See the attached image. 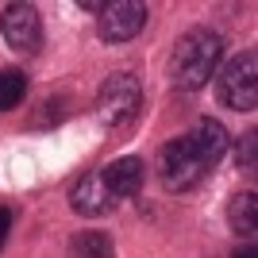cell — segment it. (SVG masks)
<instances>
[{
  "mask_svg": "<svg viewBox=\"0 0 258 258\" xmlns=\"http://www.w3.org/2000/svg\"><path fill=\"white\" fill-rule=\"evenodd\" d=\"M100 181H104V189L116 197V201H127V197H135L143 189V181H147V166H143V158L127 154V158L108 162L104 170H100Z\"/></svg>",
  "mask_w": 258,
  "mask_h": 258,
  "instance_id": "obj_8",
  "label": "cell"
},
{
  "mask_svg": "<svg viewBox=\"0 0 258 258\" xmlns=\"http://www.w3.org/2000/svg\"><path fill=\"white\" fill-rule=\"evenodd\" d=\"M227 127L220 119L205 116L197 119L193 127L170 139L166 147L158 151V181L162 189H170V193H185V189H193L208 177V173L220 166V158L227 154Z\"/></svg>",
  "mask_w": 258,
  "mask_h": 258,
  "instance_id": "obj_1",
  "label": "cell"
},
{
  "mask_svg": "<svg viewBox=\"0 0 258 258\" xmlns=\"http://www.w3.org/2000/svg\"><path fill=\"white\" fill-rule=\"evenodd\" d=\"M139 104H143V85H139L135 74L119 70V74L104 77V85H100V93H97L100 123H108V127H127L131 119H135V112H139Z\"/></svg>",
  "mask_w": 258,
  "mask_h": 258,
  "instance_id": "obj_4",
  "label": "cell"
},
{
  "mask_svg": "<svg viewBox=\"0 0 258 258\" xmlns=\"http://www.w3.org/2000/svg\"><path fill=\"white\" fill-rule=\"evenodd\" d=\"M220 54H224V39L208 27H193L185 31L177 43H173L170 66H166V77H170L173 89H205L216 77V66H220Z\"/></svg>",
  "mask_w": 258,
  "mask_h": 258,
  "instance_id": "obj_2",
  "label": "cell"
},
{
  "mask_svg": "<svg viewBox=\"0 0 258 258\" xmlns=\"http://www.w3.org/2000/svg\"><path fill=\"white\" fill-rule=\"evenodd\" d=\"M216 97L231 112H254L258 108V54L254 50H243L216 74Z\"/></svg>",
  "mask_w": 258,
  "mask_h": 258,
  "instance_id": "obj_3",
  "label": "cell"
},
{
  "mask_svg": "<svg viewBox=\"0 0 258 258\" xmlns=\"http://www.w3.org/2000/svg\"><path fill=\"white\" fill-rule=\"evenodd\" d=\"M254 151H258V135H254V131H247V135L239 139V151H235L239 170H254Z\"/></svg>",
  "mask_w": 258,
  "mask_h": 258,
  "instance_id": "obj_13",
  "label": "cell"
},
{
  "mask_svg": "<svg viewBox=\"0 0 258 258\" xmlns=\"http://www.w3.org/2000/svg\"><path fill=\"white\" fill-rule=\"evenodd\" d=\"M235 258H254V247H250V243H247V247H243V250H235Z\"/></svg>",
  "mask_w": 258,
  "mask_h": 258,
  "instance_id": "obj_15",
  "label": "cell"
},
{
  "mask_svg": "<svg viewBox=\"0 0 258 258\" xmlns=\"http://www.w3.org/2000/svg\"><path fill=\"white\" fill-rule=\"evenodd\" d=\"M66 119V100L50 97L43 100V116H31V127H50V123H62Z\"/></svg>",
  "mask_w": 258,
  "mask_h": 258,
  "instance_id": "obj_12",
  "label": "cell"
},
{
  "mask_svg": "<svg viewBox=\"0 0 258 258\" xmlns=\"http://www.w3.org/2000/svg\"><path fill=\"white\" fill-rule=\"evenodd\" d=\"M143 23H147V4H139V0H112V4L100 8L97 31L104 43H127V39H135L143 31Z\"/></svg>",
  "mask_w": 258,
  "mask_h": 258,
  "instance_id": "obj_6",
  "label": "cell"
},
{
  "mask_svg": "<svg viewBox=\"0 0 258 258\" xmlns=\"http://www.w3.org/2000/svg\"><path fill=\"white\" fill-rule=\"evenodd\" d=\"M66 258H116V243L104 231H77L70 239V250Z\"/></svg>",
  "mask_w": 258,
  "mask_h": 258,
  "instance_id": "obj_10",
  "label": "cell"
},
{
  "mask_svg": "<svg viewBox=\"0 0 258 258\" xmlns=\"http://www.w3.org/2000/svg\"><path fill=\"white\" fill-rule=\"evenodd\" d=\"M227 224H231V231L243 239L254 235V224H258V197L254 193H235L231 201H227Z\"/></svg>",
  "mask_w": 258,
  "mask_h": 258,
  "instance_id": "obj_9",
  "label": "cell"
},
{
  "mask_svg": "<svg viewBox=\"0 0 258 258\" xmlns=\"http://www.w3.org/2000/svg\"><path fill=\"white\" fill-rule=\"evenodd\" d=\"M27 97V74L23 70H0V112L16 108Z\"/></svg>",
  "mask_w": 258,
  "mask_h": 258,
  "instance_id": "obj_11",
  "label": "cell"
},
{
  "mask_svg": "<svg viewBox=\"0 0 258 258\" xmlns=\"http://www.w3.org/2000/svg\"><path fill=\"white\" fill-rule=\"evenodd\" d=\"M0 35L16 54H35L43 46V20L35 4H8L0 16Z\"/></svg>",
  "mask_w": 258,
  "mask_h": 258,
  "instance_id": "obj_5",
  "label": "cell"
},
{
  "mask_svg": "<svg viewBox=\"0 0 258 258\" xmlns=\"http://www.w3.org/2000/svg\"><path fill=\"white\" fill-rule=\"evenodd\" d=\"M12 220H16V216H12V208H4V205H0V247H4V243H8Z\"/></svg>",
  "mask_w": 258,
  "mask_h": 258,
  "instance_id": "obj_14",
  "label": "cell"
},
{
  "mask_svg": "<svg viewBox=\"0 0 258 258\" xmlns=\"http://www.w3.org/2000/svg\"><path fill=\"white\" fill-rule=\"evenodd\" d=\"M70 208H74L77 216H108L112 208H119V201L104 189V181H100V170H89L77 177V185L70 189Z\"/></svg>",
  "mask_w": 258,
  "mask_h": 258,
  "instance_id": "obj_7",
  "label": "cell"
}]
</instances>
